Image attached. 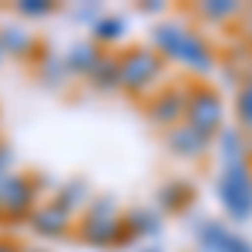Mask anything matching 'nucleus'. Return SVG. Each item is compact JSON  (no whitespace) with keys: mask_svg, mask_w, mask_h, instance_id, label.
Instances as JSON below:
<instances>
[{"mask_svg":"<svg viewBox=\"0 0 252 252\" xmlns=\"http://www.w3.org/2000/svg\"><path fill=\"white\" fill-rule=\"evenodd\" d=\"M152 47L165 58V64L172 61L185 71L195 74H209L215 67V51L212 44L202 37L198 31H192L185 20H165L152 31Z\"/></svg>","mask_w":252,"mask_h":252,"instance_id":"f257e3e1","label":"nucleus"},{"mask_svg":"<svg viewBox=\"0 0 252 252\" xmlns=\"http://www.w3.org/2000/svg\"><path fill=\"white\" fill-rule=\"evenodd\" d=\"M78 239L94 246V249H118L128 246L131 239L125 232V212L118 209V202L111 195H94L91 205L84 209L78 222Z\"/></svg>","mask_w":252,"mask_h":252,"instance_id":"f03ea898","label":"nucleus"},{"mask_svg":"<svg viewBox=\"0 0 252 252\" xmlns=\"http://www.w3.org/2000/svg\"><path fill=\"white\" fill-rule=\"evenodd\" d=\"M118 78L125 94H148L155 91L158 81L165 78V58L155 47H128L125 54H118Z\"/></svg>","mask_w":252,"mask_h":252,"instance_id":"7ed1b4c3","label":"nucleus"},{"mask_svg":"<svg viewBox=\"0 0 252 252\" xmlns=\"http://www.w3.org/2000/svg\"><path fill=\"white\" fill-rule=\"evenodd\" d=\"M215 198L225 209L232 222H249L252 219V168L249 161L242 165H222L215 175Z\"/></svg>","mask_w":252,"mask_h":252,"instance_id":"20e7f679","label":"nucleus"},{"mask_svg":"<svg viewBox=\"0 0 252 252\" xmlns=\"http://www.w3.org/2000/svg\"><path fill=\"white\" fill-rule=\"evenodd\" d=\"M37 209V182L31 175H7L0 182V219L3 222H20Z\"/></svg>","mask_w":252,"mask_h":252,"instance_id":"39448f33","label":"nucleus"},{"mask_svg":"<svg viewBox=\"0 0 252 252\" xmlns=\"http://www.w3.org/2000/svg\"><path fill=\"white\" fill-rule=\"evenodd\" d=\"M185 121L192 125L195 131H202L209 138L219 135L225 128V104H222L219 91H212V88H192L189 108H185Z\"/></svg>","mask_w":252,"mask_h":252,"instance_id":"423d86ee","label":"nucleus"},{"mask_svg":"<svg viewBox=\"0 0 252 252\" xmlns=\"http://www.w3.org/2000/svg\"><path fill=\"white\" fill-rule=\"evenodd\" d=\"M189 94L192 88H158L155 94L148 97L145 111H148V121L158 125V128H175L185 121V108H189Z\"/></svg>","mask_w":252,"mask_h":252,"instance_id":"0eeeda50","label":"nucleus"},{"mask_svg":"<svg viewBox=\"0 0 252 252\" xmlns=\"http://www.w3.org/2000/svg\"><path fill=\"white\" fill-rule=\"evenodd\" d=\"M27 225H31V232L37 239H64L74 229V215L58 202H44L27 215Z\"/></svg>","mask_w":252,"mask_h":252,"instance_id":"6e6552de","label":"nucleus"},{"mask_svg":"<svg viewBox=\"0 0 252 252\" xmlns=\"http://www.w3.org/2000/svg\"><path fill=\"white\" fill-rule=\"evenodd\" d=\"M212 141H215V138L195 131L189 121H182V125H175V128L165 131V148H168L172 155H178V158H198V155H205V152L212 148Z\"/></svg>","mask_w":252,"mask_h":252,"instance_id":"1a4fd4ad","label":"nucleus"},{"mask_svg":"<svg viewBox=\"0 0 252 252\" xmlns=\"http://www.w3.org/2000/svg\"><path fill=\"white\" fill-rule=\"evenodd\" d=\"M192 232H195V249L198 252H222L232 229H229L222 219L198 215V219H192Z\"/></svg>","mask_w":252,"mask_h":252,"instance_id":"9d476101","label":"nucleus"},{"mask_svg":"<svg viewBox=\"0 0 252 252\" xmlns=\"http://www.w3.org/2000/svg\"><path fill=\"white\" fill-rule=\"evenodd\" d=\"M215 148H219V165H242L249 161V138L242 128H222L215 135Z\"/></svg>","mask_w":252,"mask_h":252,"instance_id":"9b49d317","label":"nucleus"},{"mask_svg":"<svg viewBox=\"0 0 252 252\" xmlns=\"http://www.w3.org/2000/svg\"><path fill=\"white\" fill-rule=\"evenodd\" d=\"M161 212L158 209H128L125 212V232H128V239L131 242H138V239H155L158 232H161Z\"/></svg>","mask_w":252,"mask_h":252,"instance_id":"f8f14e48","label":"nucleus"},{"mask_svg":"<svg viewBox=\"0 0 252 252\" xmlns=\"http://www.w3.org/2000/svg\"><path fill=\"white\" fill-rule=\"evenodd\" d=\"M0 47H3L7 58L24 61L27 54H34L37 40H34V34H31L27 27H20V24H3V27H0Z\"/></svg>","mask_w":252,"mask_h":252,"instance_id":"ddd939ff","label":"nucleus"},{"mask_svg":"<svg viewBox=\"0 0 252 252\" xmlns=\"http://www.w3.org/2000/svg\"><path fill=\"white\" fill-rule=\"evenodd\" d=\"M67 67H71V74H78V78H88L91 71H94V64L104 58V51L97 47L94 40H78V44H71L67 47Z\"/></svg>","mask_w":252,"mask_h":252,"instance_id":"4468645a","label":"nucleus"},{"mask_svg":"<svg viewBox=\"0 0 252 252\" xmlns=\"http://www.w3.org/2000/svg\"><path fill=\"white\" fill-rule=\"evenodd\" d=\"M192 185L189 182H182V178H172V182H165L161 189H158V205H161V212H182V209H189L192 205Z\"/></svg>","mask_w":252,"mask_h":252,"instance_id":"2eb2a0df","label":"nucleus"},{"mask_svg":"<svg viewBox=\"0 0 252 252\" xmlns=\"http://www.w3.org/2000/svg\"><path fill=\"white\" fill-rule=\"evenodd\" d=\"M91 198H94V195H91V185H88L84 178H71V182H64L58 189V198H54V202L64 205L67 212L74 215V212H84V209L91 205Z\"/></svg>","mask_w":252,"mask_h":252,"instance_id":"dca6fc26","label":"nucleus"},{"mask_svg":"<svg viewBox=\"0 0 252 252\" xmlns=\"http://www.w3.org/2000/svg\"><path fill=\"white\" fill-rule=\"evenodd\" d=\"M37 78L44 81L47 88H64L74 74H71V67H67V58H64V54H44L40 64H37Z\"/></svg>","mask_w":252,"mask_h":252,"instance_id":"f3484780","label":"nucleus"},{"mask_svg":"<svg viewBox=\"0 0 252 252\" xmlns=\"http://www.w3.org/2000/svg\"><path fill=\"white\" fill-rule=\"evenodd\" d=\"M91 81V88L94 91H104V94H111V91H121V78H118V58L115 54H104V58L94 64V71L88 74Z\"/></svg>","mask_w":252,"mask_h":252,"instance_id":"a211bd4d","label":"nucleus"},{"mask_svg":"<svg viewBox=\"0 0 252 252\" xmlns=\"http://www.w3.org/2000/svg\"><path fill=\"white\" fill-rule=\"evenodd\" d=\"M128 34V17H118V14H104L91 27V40L97 47H108V44H118V40Z\"/></svg>","mask_w":252,"mask_h":252,"instance_id":"6ab92c4d","label":"nucleus"},{"mask_svg":"<svg viewBox=\"0 0 252 252\" xmlns=\"http://www.w3.org/2000/svg\"><path fill=\"white\" fill-rule=\"evenodd\" d=\"M195 14L202 20H212V24H225V20L239 17L242 7H239V3H229V0H209V3H198Z\"/></svg>","mask_w":252,"mask_h":252,"instance_id":"aec40b11","label":"nucleus"},{"mask_svg":"<svg viewBox=\"0 0 252 252\" xmlns=\"http://www.w3.org/2000/svg\"><path fill=\"white\" fill-rule=\"evenodd\" d=\"M235 118H239L242 131L252 135V71L242 78V84H239V94H235Z\"/></svg>","mask_w":252,"mask_h":252,"instance_id":"412c9836","label":"nucleus"},{"mask_svg":"<svg viewBox=\"0 0 252 252\" xmlns=\"http://www.w3.org/2000/svg\"><path fill=\"white\" fill-rule=\"evenodd\" d=\"M17 14L20 17H47V14H54V3L51 0H20Z\"/></svg>","mask_w":252,"mask_h":252,"instance_id":"4be33fe9","label":"nucleus"},{"mask_svg":"<svg viewBox=\"0 0 252 252\" xmlns=\"http://www.w3.org/2000/svg\"><path fill=\"white\" fill-rule=\"evenodd\" d=\"M101 17H104L101 3H78V7H74V20H81V24H88V27H94V24H97Z\"/></svg>","mask_w":252,"mask_h":252,"instance_id":"5701e85b","label":"nucleus"},{"mask_svg":"<svg viewBox=\"0 0 252 252\" xmlns=\"http://www.w3.org/2000/svg\"><path fill=\"white\" fill-rule=\"evenodd\" d=\"M222 252H252V242L246 239V235H239L232 229V232H229V239H225V249H222Z\"/></svg>","mask_w":252,"mask_h":252,"instance_id":"b1692460","label":"nucleus"},{"mask_svg":"<svg viewBox=\"0 0 252 252\" xmlns=\"http://www.w3.org/2000/svg\"><path fill=\"white\" fill-rule=\"evenodd\" d=\"M7 175H14V152H10V145L0 141V182H3Z\"/></svg>","mask_w":252,"mask_h":252,"instance_id":"393cba45","label":"nucleus"},{"mask_svg":"<svg viewBox=\"0 0 252 252\" xmlns=\"http://www.w3.org/2000/svg\"><path fill=\"white\" fill-rule=\"evenodd\" d=\"M141 10H145V14H161L165 3H161V0H148V3H141Z\"/></svg>","mask_w":252,"mask_h":252,"instance_id":"a878e982","label":"nucleus"},{"mask_svg":"<svg viewBox=\"0 0 252 252\" xmlns=\"http://www.w3.org/2000/svg\"><path fill=\"white\" fill-rule=\"evenodd\" d=\"M0 252H20L14 242H0Z\"/></svg>","mask_w":252,"mask_h":252,"instance_id":"bb28decb","label":"nucleus"},{"mask_svg":"<svg viewBox=\"0 0 252 252\" xmlns=\"http://www.w3.org/2000/svg\"><path fill=\"white\" fill-rule=\"evenodd\" d=\"M20 252H51V249H44V246H27V249H20Z\"/></svg>","mask_w":252,"mask_h":252,"instance_id":"cd10ccee","label":"nucleus"},{"mask_svg":"<svg viewBox=\"0 0 252 252\" xmlns=\"http://www.w3.org/2000/svg\"><path fill=\"white\" fill-rule=\"evenodd\" d=\"M138 252H161V249H158V246H141Z\"/></svg>","mask_w":252,"mask_h":252,"instance_id":"c85d7f7f","label":"nucleus"},{"mask_svg":"<svg viewBox=\"0 0 252 252\" xmlns=\"http://www.w3.org/2000/svg\"><path fill=\"white\" fill-rule=\"evenodd\" d=\"M3 61H7V54H3V47H0V64H3Z\"/></svg>","mask_w":252,"mask_h":252,"instance_id":"c756f323","label":"nucleus"},{"mask_svg":"<svg viewBox=\"0 0 252 252\" xmlns=\"http://www.w3.org/2000/svg\"><path fill=\"white\" fill-rule=\"evenodd\" d=\"M246 138H249V158H252V135H246Z\"/></svg>","mask_w":252,"mask_h":252,"instance_id":"7c9ffc66","label":"nucleus"}]
</instances>
